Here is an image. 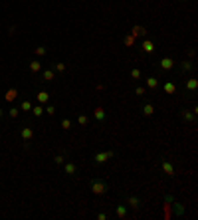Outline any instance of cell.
Masks as SVG:
<instances>
[{
    "label": "cell",
    "instance_id": "cell-15",
    "mask_svg": "<svg viewBox=\"0 0 198 220\" xmlns=\"http://www.w3.org/2000/svg\"><path fill=\"white\" fill-rule=\"evenodd\" d=\"M131 34H133V38H139V36H145L147 30H145V26H133Z\"/></svg>",
    "mask_w": 198,
    "mask_h": 220
},
{
    "label": "cell",
    "instance_id": "cell-2",
    "mask_svg": "<svg viewBox=\"0 0 198 220\" xmlns=\"http://www.w3.org/2000/svg\"><path fill=\"white\" fill-rule=\"evenodd\" d=\"M198 91V79L190 75L188 79H184V97H194V93Z\"/></svg>",
    "mask_w": 198,
    "mask_h": 220
},
{
    "label": "cell",
    "instance_id": "cell-25",
    "mask_svg": "<svg viewBox=\"0 0 198 220\" xmlns=\"http://www.w3.org/2000/svg\"><path fill=\"white\" fill-rule=\"evenodd\" d=\"M54 72H66V64H62V62H58V64H54Z\"/></svg>",
    "mask_w": 198,
    "mask_h": 220
},
{
    "label": "cell",
    "instance_id": "cell-13",
    "mask_svg": "<svg viewBox=\"0 0 198 220\" xmlns=\"http://www.w3.org/2000/svg\"><path fill=\"white\" fill-rule=\"evenodd\" d=\"M163 91L168 93V95L176 93V83H174V82H165V83H163Z\"/></svg>",
    "mask_w": 198,
    "mask_h": 220
},
{
    "label": "cell",
    "instance_id": "cell-30",
    "mask_svg": "<svg viewBox=\"0 0 198 220\" xmlns=\"http://www.w3.org/2000/svg\"><path fill=\"white\" fill-rule=\"evenodd\" d=\"M18 113H20V109H16V107H12V109L8 111V115L12 117V119H14V117H18Z\"/></svg>",
    "mask_w": 198,
    "mask_h": 220
},
{
    "label": "cell",
    "instance_id": "cell-10",
    "mask_svg": "<svg viewBox=\"0 0 198 220\" xmlns=\"http://www.w3.org/2000/svg\"><path fill=\"white\" fill-rule=\"evenodd\" d=\"M141 113L145 115V117H151V115H155V105H153L151 101H143V105H141Z\"/></svg>",
    "mask_w": 198,
    "mask_h": 220
},
{
    "label": "cell",
    "instance_id": "cell-20",
    "mask_svg": "<svg viewBox=\"0 0 198 220\" xmlns=\"http://www.w3.org/2000/svg\"><path fill=\"white\" fill-rule=\"evenodd\" d=\"M173 206H174V214H176V216H184V206H182V204L173 200Z\"/></svg>",
    "mask_w": 198,
    "mask_h": 220
},
{
    "label": "cell",
    "instance_id": "cell-24",
    "mask_svg": "<svg viewBox=\"0 0 198 220\" xmlns=\"http://www.w3.org/2000/svg\"><path fill=\"white\" fill-rule=\"evenodd\" d=\"M131 77H133V79H141V77H143V73H141V70H139V67L131 70Z\"/></svg>",
    "mask_w": 198,
    "mask_h": 220
},
{
    "label": "cell",
    "instance_id": "cell-34",
    "mask_svg": "<svg viewBox=\"0 0 198 220\" xmlns=\"http://www.w3.org/2000/svg\"><path fill=\"white\" fill-rule=\"evenodd\" d=\"M97 218H99V220H107V212H99Z\"/></svg>",
    "mask_w": 198,
    "mask_h": 220
},
{
    "label": "cell",
    "instance_id": "cell-14",
    "mask_svg": "<svg viewBox=\"0 0 198 220\" xmlns=\"http://www.w3.org/2000/svg\"><path fill=\"white\" fill-rule=\"evenodd\" d=\"M20 137L24 139L26 143H28V141H30V139L34 137V131H32V127H24V129L20 131Z\"/></svg>",
    "mask_w": 198,
    "mask_h": 220
},
{
    "label": "cell",
    "instance_id": "cell-3",
    "mask_svg": "<svg viewBox=\"0 0 198 220\" xmlns=\"http://www.w3.org/2000/svg\"><path fill=\"white\" fill-rule=\"evenodd\" d=\"M194 70H196V64H194L192 60H184V62H180V64H178V67H176L178 75H192V73H194Z\"/></svg>",
    "mask_w": 198,
    "mask_h": 220
},
{
    "label": "cell",
    "instance_id": "cell-16",
    "mask_svg": "<svg viewBox=\"0 0 198 220\" xmlns=\"http://www.w3.org/2000/svg\"><path fill=\"white\" fill-rule=\"evenodd\" d=\"M147 87H148V89H157V87H158V77H155V75L147 77Z\"/></svg>",
    "mask_w": 198,
    "mask_h": 220
},
{
    "label": "cell",
    "instance_id": "cell-1",
    "mask_svg": "<svg viewBox=\"0 0 198 220\" xmlns=\"http://www.w3.org/2000/svg\"><path fill=\"white\" fill-rule=\"evenodd\" d=\"M113 157H115V151H113V149H109V151H101V153H95V155L91 157V165L99 167V165L107 163L109 159H113Z\"/></svg>",
    "mask_w": 198,
    "mask_h": 220
},
{
    "label": "cell",
    "instance_id": "cell-19",
    "mask_svg": "<svg viewBox=\"0 0 198 220\" xmlns=\"http://www.w3.org/2000/svg\"><path fill=\"white\" fill-rule=\"evenodd\" d=\"M36 99H38L40 103H46V101L50 99V93L48 91H38V93H36Z\"/></svg>",
    "mask_w": 198,
    "mask_h": 220
},
{
    "label": "cell",
    "instance_id": "cell-36",
    "mask_svg": "<svg viewBox=\"0 0 198 220\" xmlns=\"http://www.w3.org/2000/svg\"><path fill=\"white\" fill-rule=\"evenodd\" d=\"M165 200H166V204H173V200H174V198H173L170 194H166V196H165Z\"/></svg>",
    "mask_w": 198,
    "mask_h": 220
},
{
    "label": "cell",
    "instance_id": "cell-28",
    "mask_svg": "<svg viewBox=\"0 0 198 220\" xmlns=\"http://www.w3.org/2000/svg\"><path fill=\"white\" fill-rule=\"evenodd\" d=\"M22 111H32V103H30V101H28V99H26V101H22Z\"/></svg>",
    "mask_w": 198,
    "mask_h": 220
},
{
    "label": "cell",
    "instance_id": "cell-17",
    "mask_svg": "<svg viewBox=\"0 0 198 220\" xmlns=\"http://www.w3.org/2000/svg\"><path fill=\"white\" fill-rule=\"evenodd\" d=\"M115 214H117V218H125V216H127V204L117 206V208H115Z\"/></svg>",
    "mask_w": 198,
    "mask_h": 220
},
{
    "label": "cell",
    "instance_id": "cell-18",
    "mask_svg": "<svg viewBox=\"0 0 198 220\" xmlns=\"http://www.w3.org/2000/svg\"><path fill=\"white\" fill-rule=\"evenodd\" d=\"M54 75H56V72H54V70H44V82H46V83L54 82Z\"/></svg>",
    "mask_w": 198,
    "mask_h": 220
},
{
    "label": "cell",
    "instance_id": "cell-21",
    "mask_svg": "<svg viewBox=\"0 0 198 220\" xmlns=\"http://www.w3.org/2000/svg\"><path fill=\"white\" fill-rule=\"evenodd\" d=\"M40 70H42V64L38 60H32V62H30V72L36 73V72H40Z\"/></svg>",
    "mask_w": 198,
    "mask_h": 220
},
{
    "label": "cell",
    "instance_id": "cell-26",
    "mask_svg": "<svg viewBox=\"0 0 198 220\" xmlns=\"http://www.w3.org/2000/svg\"><path fill=\"white\" fill-rule=\"evenodd\" d=\"M54 163L58 165V167H62V165L66 163V155H58V157H56V159H54Z\"/></svg>",
    "mask_w": 198,
    "mask_h": 220
},
{
    "label": "cell",
    "instance_id": "cell-9",
    "mask_svg": "<svg viewBox=\"0 0 198 220\" xmlns=\"http://www.w3.org/2000/svg\"><path fill=\"white\" fill-rule=\"evenodd\" d=\"M174 65H176V64H174L173 57H163V60L158 62V67H161L163 72H168V70H173Z\"/></svg>",
    "mask_w": 198,
    "mask_h": 220
},
{
    "label": "cell",
    "instance_id": "cell-27",
    "mask_svg": "<svg viewBox=\"0 0 198 220\" xmlns=\"http://www.w3.org/2000/svg\"><path fill=\"white\" fill-rule=\"evenodd\" d=\"M32 113L36 115V117H40V115L44 113V107H42V105H36V107H32Z\"/></svg>",
    "mask_w": 198,
    "mask_h": 220
},
{
    "label": "cell",
    "instance_id": "cell-5",
    "mask_svg": "<svg viewBox=\"0 0 198 220\" xmlns=\"http://www.w3.org/2000/svg\"><path fill=\"white\" fill-rule=\"evenodd\" d=\"M161 167H163V172H165V177H168V179H174V177H176V175H174V167H173V163H170L168 159L161 157Z\"/></svg>",
    "mask_w": 198,
    "mask_h": 220
},
{
    "label": "cell",
    "instance_id": "cell-12",
    "mask_svg": "<svg viewBox=\"0 0 198 220\" xmlns=\"http://www.w3.org/2000/svg\"><path fill=\"white\" fill-rule=\"evenodd\" d=\"M64 171H66L67 177H74L75 172H77V167H75V163H71V161H66V163H64Z\"/></svg>",
    "mask_w": 198,
    "mask_h": 220
},
{
    "label": "cell",
    "instance_id": "cell-11",
    "mask_svg": "<svg viewBox=\"0 0 198 220\" xmlns=\"http://www.w3.org/2000/svg\"><path fill=\"white\" fill-rule=\"evenodd\" d=\"M93 117H95V121H97V123H105V121H107V113H105V109H103V107H97V109L93 111Z\"/></svg>",
    "mask_w": 198,
    "mask_h": 220
},
{
    "label": "cell",
    "instance_id": "cell-8",
    "mask_svg": "<svg viewBox=\"0 0 198 220\" xmlns=\"http://www.w3.org/2000/svg\"><path fill=\"white\" fill-rule=\"evenodd\" d=\"M141 50H143L145 54H155L157 44H155L153 40H143V42H141Z\"/></svg>",
    "mask_w": 198,
    "mask_h": 220
},
{
    "label": "cell",
    "instance_id": "cell-22",
    "mask_svg": "<svg viewBox=\"0 0 198 220\" xmlns=\"http://www.w3.org/2000/svg\"><path fill=\"white\" fill-rule=\"evenodd\" d=\"M4 97H6V101H14V99L18 97V91H16V89H8Z\"/></svg>",
    "mask_w": 198,
    "mask_h": 220
},
{
    "label": "cell",
    "instance_id": "cell-32",
    "mask_svg": "<svg viewBox=\"0 0 198 220\" xmlns=\"http://www.w3.org/2000/svg\"><path fill=\"white\" fill-rule=\"evenodd\" d=\"M133 42H135L133 36H125V44H127V46H133Z\"/></svg>",
    "mask_w": 198,
    "mask_h": 220
},
{
    "label": "cell",
    "instance_id": "cell-37",
    "mask_svg": "<svg viewBox=\"0 0 198 220\" xmlns=\"http://www.w3.org/2000/svg\"><path fill=\"white\" fill-rule=\"evenodd\" d=\"M2 113H4V111H2V109H0V117H2Z\"/></svg>",
    "mask_w": 198,
    "mask_h": 220
},
{
    "label": "cell",
    "instance_id": "cell-23",
    "mask_svg": "<svg viewBox=\"0 0 198 220\" xmlns=\"http://www.w3.org/2000/svg\"><path fill=\"white\" fill-rule=\"evenodd\" d=\"M77 123H79L81 127H85V125L89 123V117H87V115H79V117H77Z\"/></svg>",
    "mask_w": 198,
    "mask_h": 220
},
{
    "label": "cell",
    "instance_id": "cell-4",
    "mask_svg": "<svg viewBox=\"0 0 198 220\" xmlns=\"http://www.w3.org/2000/svg\"><path fill=\"white\" fill-rule=\"evenodd\" d=\"M107 190H109L107 180H103V179H91V192H93V194H103V192H107Z\"/></svg>",
    "mask_w": 198,
    "mask_h": 220
},
{
    "label": "cell",
    "instance_id": "cell-6",
    "mask_svg": "<svg viewBox=\"0 0 198 220\" xmlns=\"http://www.w3.org/2000/svg\"><path fill=\"white\" fill-rule=\"evenodd\" d=\"M180 119L184 123H188V125H194V123H196V113H194L192 109H186V107H184V109H180Z\"/></svg>",
    "mask_w": 198,
    "mask_h": 220
},
{
    "label": "cell",
    "instance_id": "cell-35",
    "mask_svg": "<svg viewBox=\"0 0 198 220\" xmlns=\"http://www.w3.org/2000/svg\"><path fill=\"white\" fill-rule=\"evenodd\" d=\"M36 54H38V56H46V48H38L36 50Z\"/></svg>",
    "mask_w": 198,
    "mask_h": 220
},
{
    "label": "cell",
    "instance_id": "cell-7",
    "mask_svg": "<svg viewBox=\"0 0 198 220\" xmlns=\"http://www.w3.org/2000/svg\"><path fill=\"white\" fill-rule=\"evenodd\" d=\"M127 206L133 208V210H139L141 206H143V198L137 196V194H129L127 196Z\"/></svg>",
    "mask_w": 198,
    "mask_h": 220
},
{
    "label": "cell",
    "instance_id": "cell-31",
    "mask_svg": "<svg viewBox=\"0 0 198 220\" xmlns=\"http://www.w3.org/2000/svg\"><path fill=\"white\" fill-rule=\"evenodd\" d=\"M135 93H137L139 97H143V95H145V87H141V85H137V87H135Z\"/></svg>",
    "mask_w": 198,
    "mask_h": 220
},
{
    "label": "cell",
    "instance_id": "cell-29",
    "mask_svg": "<svg viewBox=\"0 0 198 220\" xmlns=\"http://www.w3.org/2000/svg\"><path fill=\"white\" fill-rule=\"evenodd\" d=\"M62 129H71V121H69V119H64V121H62Z\"/></svg>",
    "mask_w": 198,
    "mask_h": 220
},
{
    "label": "cell",
    "instance_id": "cell-33",
    "mask_svg": "<svg viewBox=\"0 0 198 220\" xmlns=\"http://www.w3.org/2000/svg\"><path fill=\"white\" fill-rule=\"evenodd\" d=\"M46 113H48V115H54V113H56V107H54V105H48V107H46Z\"/></svg>",
    "mask_w": 198,
    "mask_h": 220
}]
</instances>
